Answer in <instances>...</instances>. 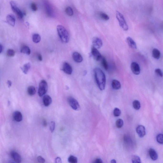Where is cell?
<instances>
[{"mask_svg":"<svg viewBox=\"0 0 163 163\" xmlns=\"http://www.w3.org/2000/svg\"><path fill=\"white\" fill-rule=\"evenodd\" d=\"M94 71L96 81L98 88L100 90H104L106 87V82L105 74L101 69L98 68H95Z\"/></svg>","mask_w":163,"mask_h":163,"instance_id":"1","label":"cell"},{"mask_svg":"<svg viewBox=\"0 0 163 163\" xmlns=\"http://www.w3.org/2000/svg\"><path fill=\"white\" fill-rule=\"evenodd\" d=\"M57 30L61 41L65 43H68L70 40V36L66 28L62 25H58Z\"/></svg>","mask_w":163,"mask_h":163,"instance_id":"2","label":"cell"},{"mask_svg":"<svg viewBox=\"0 0 163 163\" xmlns=\"http://www.w3.org/2000/svg\"><path fill=\"white\" fill-rule=\"evenodd\" d=\"M116 17L120 27L125 31L128 30V26L124 16L118 11L116 12Z\"/></svg>","mask_w":163,"mask_h":163,"instance_id":"3","label":"cell"},{"mask_svg":"<svg viewBox=\"0 0 163 163\" xmlns=\"http://www.w3.org/2000/svg\"><path fill=\"white\" fill-rule=\"evenodd\" d=\"M48 89V85L47 82L42 80L40 82L39 85L38 93L39 96L42 97L47 93Z\"/></svg>","mask_w":163,"mask_h":163,"instance_id":"4","label":"cell"},{"mask_svg":"<svg viewBox=\"0 0 163 163\" xmlns=\"http://www.w3.org/2000/svg\"><path fill=\"white\" fill-rule=\"evenodd\" d=\"M68 101L70 106L73 109L76 111L80 109V106L78 102L74 97H70L68 98Z\"/></svg>","mask_w":163,"mask_h":163,"instance_id":"5","label":"cell"},{"mask_svg":"<svg viewBox=\"0 0 163 163\" xmlns=\"http://www.w3.org/2000/svg\"><path fill=\"white\" fill-rule=\"evenodd\" d=\"M11 8L13 12L15 13L19 18L22 19L23 17V16L25 14L24 13H23L20 9L18 8L17 6L16 5V4L14 1H11L10 2Z\"/></svg>","mask_w":163,"mask_h":163,"instance_id":"6","label":"cell"},{"mask_svg":"<svg viewBox=\"0 0 163 163\" xmlns=\"http://www.w3.org/2000/svg\"><path fill=\"white\" fill-rule=\"evenodd\" d=\"M44 4L45 12L47 16L51 17H52L54 16V13L51 6L50 5L49 2L47 1H44Z\"/></svg>","mask_w":163,"mask_h":163,"instance_id":"7","label":"cell"},{"mask_svg":"<svg viewBox=\"0 0 163 163\" xmlns=\"http://www.w3.org/2000/svg\"><path fill=\"white\" fill-rule=\"evenodd\" d=\"M91 54L94 58L97 61H99V60H101L102 57L101 54L97 50V49L93 46L92 47Z\"/></svg>","mask_w":163,"mask_h":163,"instance_id":"8","label":"cell"},{"mask_svg":"<svg viewBox=\"0 0 163 163\" xmlns=\"http://www.w3.org/2000/svg\"><path fill=\"white\" fill-rule=\"evenodd\" d=\"M62 70L65 73L71 75L72 72V68L71 65L68 62H65L63 63Z\"/></svg>","mask_w":163,"mask_h":163,"instance_id":"9","label":"cell"},{"mask_svg":"<svg viewBox=\"0 0 163 163\" xmlns=\"http://www.w3.org/2000/svg\"><path fill=\"white\" fill-rule=\"evenodd\" d=\"M131 67L132 71L134 74L138 75L140 74L141 69L139 64L136 62H132L131 63Z\"/></svg>","mask_w":163,"mask_h":163,"instance_id":"10","label":"cell"},{"mask_svg":"<svg viewBox=\"0 0 163 163\" xmlns=\"http://www.w3.org/2000/svg\"><path fill=\"white\" fill-rule=\"evenodd\" d=\"M92 43L93 47L97 49H99L103 45V42L101 39L97 37H95L92 39Z\"/></svg>","mask_w":163,"mask_h":163,"instance_id":"11","label":"cell"},{"mask_svg":"<svg viewBox=\"0 0 163 163\" xmlns=\"http://www.w3.org/2000/svg\"><path fill=\"white\" fill-rule=\"evenodd\" d=\"M136 132L139 137H143L146 135V131L145 127L142 125L138 126L136 129Z\"/></svg>","mask_w":163,"mask_h":163,"instance_id":"12","label":"cell"},{"mask_svg":"<svg viewBox=\"0 0 163 163\" xmlns=\"http://www.w3.org/2000/svg\"><path fill=\"white\" fill-rule=\"evenodd\" d=\"M11 157L16 163H21L22 161L21 156L18 153L15 151H12L11 153Z\"/></svg>","mask_w":163,"mask_h":163,"instance_id":"13","label":"cell"},{"mask_svg":"<svg viewBox=\"0 0 163 163\" xmlns=\"http://www.w3.org/2000/svg\"><path fill=\"white\" fill-rule=\"evenodd\" d=\"M13 117L14 120L16 122H20L22 120V115L20 112L16 111L13 113Z\"/></svg>","mask_w":163,"mask_h":163,"instance_id":"14","label":"cell"},{"mask_svg":"<svg viewBox=\"0 0 163 163\" xmlns=\"http://www.w3.org/2000/svg\"><path fill=\"white\" fill-rule=\"evenodd\" d=\"M74 60L77 63H80L83 61V58L81 55L77 52H75L72 55Z\"/></svg>","mask_w":163,"mask_h":163,"instance_id":"15","label":"cell"},{"mask_svg":"<svg viewBox=\"0 0 163 163\" xmlns=\"http://www.w3.org/2000/svg\"><path fill=\"white\" fill-rule=\"evenodd\" d=\"M6 21L8 24L14 26L15 24L16 20L15 17L12 15H8L6 17Z\"/></svg>","mask_w":163,"mask_h":163,"instance_id":"16","label":"cell"},{"mask_svg":"<svg viewBox=\"0 0 163 163\" xmlns=\"http://www.w3.org/2000/svg\"><path fill=\"white\" fill-rule=\"evenodd\" d=\"M127 41L129 46L132 49L135 50L137 49V46L136 43L130 37L127 38Z\"/></svg>","mask_w":163,"mask_h":163,"instance_id":"17","label":"cell"},{"mask_svg":"<svg viewBox=\"0 0 163 163\" xmlns=\"http://www.w3.org/2000/svg\"><path fill=\"white\" fill-rule=\"evenodd\" d=\"M43 104L45 107H48L50 106L52 102L51 98L50 96L46 95L44 96L43 99Z\"/></svg>","mask_w":163,"mask_h":163,"instance_id":"18","label":"cell"},{"mask_svg":"<svg viewBox=\"0 0 163 163\" xmlns=\"http://www.w3.org/2000/svg\"><path fill=\"white\" fill-rule=\"evenodd\" d=\"M149 153L151 158L152 160L155 161L158 158V155L157 153L154 149L153 148L150 149L149 151Z\"/></svg>","mask_w":163,"mask_h":163,"instance_id":"19","label":"cell"},{"mask_svg":"<svg viewBox=\"0 0 163 163\" xmlns=\"http://www.w3.org/2000/svg\"><path fill=\"white\" fill-rule=\"evenodd\" d=\"M112 86L114 89L118 90L121 87V85L120 82L116 80H113L112 82Z\"/></svg>","mask_w":163,"mask_h":163,"instance_id":"20","label":"cell"},{"mask_svg":"<svg viewBox=\"0 0 163 163\" xmlns=\"http://www.w3.org/2000/svg\"><path fill=\"white\" fill-rule=\"evenodd\" d=\"M30 68H31V64L29 62H28L24 64V66L21 68L24 73L25 74H26L28 73Z\"/></svg>","mask_w":163,"mask_h":163,"instance_id":"21","label":"cell"},{"mask_svg":"<svg viewBox=\"0 0 163 163\" xmlns=\"http://www.w3.org/2000/svg\"><path fill=\"white\" fill-rule=\"evenodd\" d=\"M152 55L153 56L154 58L158 59L160 58L161 56V53L158 49H154L153 50Z\"/></svg>","mask_w":163,"mask_h":163,"instance_id":"22","label":"cell"},{"mask_svg":"<svg viewBox=\"0 0 163 163\" xmlns=\"http://www.w3.org/2000/svg\"><path fill=\"white\" fill-rule=\"evenodd\" d=\"M21 53L26 54L27 55H30L31 54V50L29 47L27 46H24L22 47L20 50Z\"/></svg>","mask_w":163,"mask_h":163,"instance_id":"23","label":"cell"},{"mask_svg":"<svg viewBox=\"0 0 163 163\" xmlns=\"http://www.w3.org/2000/svg\"><path fill=\"white\" fill-rule=\"evenodd\" d=\"M101 63L103 68L106 70H108V64L106 58L102 56L101 59Z\"/></svg>","mask_w":163,"mask_h":163,"instance_id":"24","label":"cell"},{"mask_svg":"<svg viewBox=\"0 0 163 163\" xmlns=\"http://www.w3.org/2000/svg\"><path fill=\"white\" fill-rule=\"evenodd\" d=\"M27 92L29 95L33 96L35 95L36 93V91L35 87L33 86H29L27 89Z\"/></svg>","mask_w":163,"mask_h":163,"instance_id":"25","label":"cell"},{"mask_svg":"<svg viewBox=\"0 0 163 163\" xmlns=\"http://www.w3.org/2000/svg\"><path fill=\"white\" fill-rule=\"evenodd\" d=\"M32 40L34 43H39L41 40V36L38 34H34L32 36Z\"/></svg>","mask_w":163,"mask_h":163,"instance_id":"26","label":"cell"},{"mask_svg":"<svg viewBox=\"0 0 163 163\" xmlns=\"http://www.w3.org/2000/svg\"><path fill=\"white\" fill-rule=\"evenodd\" d=\"M133 107L135 109L139 110L141 107V104L138 100H135L133 102Z\"/></svg>","mask_w":163,"mask_h":163,"instance_id":"27","label":"cell"},{"mask_svg":"<svg viewBox=\"0 0 163 163\" xmlns=\"http://www.w3.org/2000/svg\"><path fill=\"white\" fill-rule=\"evenodd\" d=\"M68 161L70 163H76L77 162L78 159L75 156L71 155L68 158Z\"/></svg>","mask_w":163,"mask_h":163,"instance_id":"28","label":"cell"},{"mask_svg":"<svg viewBox=\"0 0 163 163\" xmlns=\"http://www.w3.org/2000/svg\"><path fill=\"white\" fill-rule=\"evenodd\" d=\"M116 125L117 127L119 128H121L123 126V121L121 119H117L116 121Z\"/></svg>","mask_w":163,"mask_h":163,"instance_id":"29","label":"cell"},{"mask_svg":"<svg viewBox=\"0 0 163 163\" xmlns=\"http://www.w3.org/2000/svg\"><path fill=\"white\" fill-rule=\"evenodd\" d=\"M132 163H141V159L137 155H134L132 156Z\"/></svg>","mask_w":163,"mask_h":163,"instance_id":"30","label":"cell"},{"mask_svg":"<svg viewBox=\"0 0 163 163\" xmlns=\"http://www.w3.org/2000/svg\"><path fill=\"white\" fill-rule=\"evenodd\" d=\"M65 12L66 14L69 16H72L73 15V11L71 7H68L66 9Z\"/></svg>","mask_w":163,"mask_h":163,"instance_id":"31","label":"cell"},{"mask_svg":"<svg viewBox=\"0 0 163 163\" xmlns=\"http://www.w3.org/2000/svg\"><path fill=\"white\" fill-rule=\"evenodd\" d=\"M7 56L10 57H13L15 56V52L12 49H8L6 52Z\"/></svg>","mask_w":163,"mask_h":163,"instance_id":"32","label":"cell"},{"mask_svg":"<svg viewBox=\"0 0 163 163\" xmlns=\"http://www.w3.org/2000/svg\"><path fill=\"white\" fill-rule=\"evenodd\" d=\"M156 140L158 143H159L163 144V134H159L157 135L156 137Z\"/></svg>","mask_w":163,"mask_h":163,"instance_id":"33","label":"cell"},{"mask_svg":"<svg viewBox=\"0 0 163 163\" xmlns=\"http://www.w3.org/2000/svg\"><path fill=\"white\" fill-rule=\"evenodd\" d=\"M100 16L101 18L104 20H108L109 19V16L105 13H101L100 14Z\"/></svg>","mask_w":163,"mask_h":163,"instance_id":"34","label":"cell"},{"mask_svg":"<svg viewBox=\"0 0 163 163\" xmlns=\"http://www.w3.org/2000/svg\"><path fill=\"white\" fill-rule=\"evenodd\" d=\"M121 114V111L120 109L117 108H115L113 111V114L115 116H119Z\"/></svg>","mask_w":163,"mask_h":163,"instance_id":"35","label":"cell"},{"mask_svg":"<svg viewBox=\"0 0 163 163\" xmlns=\"http://www.w3.org/2000/svg\"><path fill=\"white\" fill-rule=\"evenodd\" d=\"M55 123L54 121L51 122L50 126V129L51 132H53L55 130Z\"/></svg>","mask_w":163,"mask_h":163,"instance_id":"36","label":"cell"},{"mask_svg":"<svg viewBox=\"0 0 163 163\" xmlns=\"http://www.w3.org/2000/svg\"><path fill=\"white\" fill-rule=\"evenodd\" d=\"M155 73L157 75L161 77H162L163 76V72L160 69H157L155 70Z\"/></svg>","mask_w":163,"mask_h":163,"instance_id":"37","label":"cell"},{"mask_svg":"<svg viewBox=\"0 0 163 163\" xmlns=\"http://www.w3.org/2000/svg\"><path fill=\"white\" fill-rule=\"evenodd\" d=\"M31 7L32 10L34 11H36L37 10V7L36 3H33L31 4Z\"/></svg>","mask_w":163,"mask_h":163,"instance_id":"38","label":"cell"},{"mask_svg":"<svg viewBox=\"0 0 163 163\" xmlns=\"http://www.w3.org/2000/svg\"><path fill=\"white\" fill-rule=\"evenodd\" d=\"M37 161L39 163H45V159L41 156H39L38 157Z\"/></svg>","mask_w":163,"mask_h":163,"instance_id":"39","label":"cell"},{"mask_svg":"<svg viewBox=\"0 0 163 163\" xmlns=\"http://www.w3.org/2000/svg\"><path fill=\"white\" fill-rule=\"evenodd\" d=\"M56 163H62L61 160L60 158L59 157H57L56 159Z\"/></svg>","mask_w":163,"mask_h":163,"instance_id":"40","label":"cell"},{"mask_svg":"<svg viewBox=\"0 0 163 163\" xmlns=\"http://www.w3.org/2000/svg\"><path fill=\"white\" fill-rule=\"evenodd\" d=\"M94 163H103V162H102L101 159L98 158V159H96V160L95 161Z\"/></svg>","mask_w":163,"mask_h":163,"instance_id":"41","label":"cell"},{"mask_svg":"<svg viewBox=\"0 0 163 163\" xmlns=\"http://www.w3.org/2000/svg\"><path fill=\"white\" fill-rule=\"evenodd\" d=\"M37 57L39 61H42V56L40 54H38Z\"/></svg>","mask_w":163,"mask_h":163,"instance_id":"42","label":"cell"},{"mask_svg":"<svg viewBox=\"0 0 163 163\" xmlns=\"http://www.w3.org/2000/svg\"><path fill=\"white\" fill-rule=\"evenodd\" d=\"M7 84L8 85V87L9 88H10V87L12 86V82L10 80H8L7 81Z\"/></svg>","mask_w":163,"mask_h":163,"instance_id":"43","label":"cell"},{"mask_svg":"<svg viewBox=\"0 0 163 163\" xmlns=\"http://www.w3.org/2000/svg\"><path fill=\"white\" fill-rule=\"evenodd\" d=\"M3 51V46L1 44H0V54Z\"/></svg>","mask_w":163,"mask_h":163,"instance_id":"44","label":"cell"},{"mask_svg":"<svg viewBox=\"0 0 163 163\" xmlns=\"http://www.w3.org/2000/svg\"><path fill=\"white\" fill-rule=\"evenodd\" d=\"M111 163H116V161L114 159H113L111 161Z\"/></svg>","mask_w":163,"mask_h":163,"instance_id":"45","label":"cell"},{"mask_svg":"<svg viewBox=\"0 0 163 163\" xmlns=\"http://www.w3.org/2000/svg\"><path fill=\"white\" fill-rule=\"evenodd\" d=\"M43 125L45 126L47 125V122H46V121L45 120H44V121H43Z\"/></svg>","mask_w":163,"mask_h":163,"instance_id":"46","label":"cell"}]
</instances>
